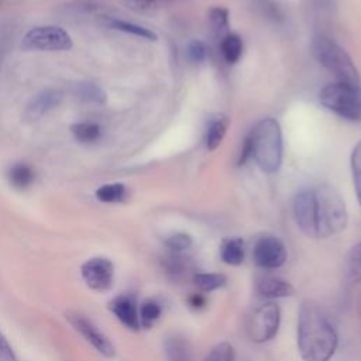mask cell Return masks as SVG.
I'll return each mask as SVG.
<instances>
[{
	"label": "cell",
	"mask_w": 361,
	"mask_h": 361,
	"mask_svg": "<svg viewBox=\"0 0 361 361\" xmlns=\"http://www.w3.org/2000/svg\"><path fill=\"white\" fill-rule=\"evenodd\" d=\"M71 92L73 96H76L85 102L97 103V104H103L107 99L106 92L99 85H96L93 82H86V80L72 83Z\"/></svg>",
	"instance_id": "cell-18"
},
{
	"label": "cell",
	"mask_w": 361,
	"mask_h": 361,
	"mask_svg": "<svg viewBox=\"0 0 361 361\" xmlns=\"http://www.w3.org/2000/svg\"><path fill=\"white\" fill-rule=\"evenodd\" d=\"M103 24L107 25L109 28H114L117 31H123L144 39H149V41H155L157 39V34L142 25H138L135 23H130V21H124L120 18H114V17H104L103 18Z\"/></svg>",
	"instance_id": "cell-20"
},
{
	"label": "cell",
	"mask_w": 361,
	"mask_h": 361,
	"mask_svg": "<svg viewBox=\"0 0 361 361\" xmlns=\"http://www.w3.org/2000/svg\"><path fill=\"white\" fill-rule=\"evenodd\" d=\"M251 157L265 173H275L282 164V133L279 123L267 117L252 128L247 137Z\"/></svg>",
	"instance_id": "cell-2"
},
{
	"label": "cell",
	"mask_w": 361,
	"mask_h": 361,
	"mask_svg": "<svg viewBox=\"0 0 361 361\" xmlns=\"http://www.w3.org/2000/svg\"><path fill=\"white\" fill-rule=\"evenodd\" d=\"M68 322L72 324V327L87 341L90 343L100 354L104 357H113L114 355V345L111 341L83 314L78 312H69L66 314Z\"/></svg>",
	"instance_id": "cell-10"
},
{
	"label": "cell",
	"mask_w": 361,
	"mask_h": 361,
	"mask_svg": "<svg viewBox=\"0 0 361 361\" xmlns=\"http://www.w3.org/2000/svg\"><path fill=\"white\" fill-rule=\"evenodd\" d=\"M228 126H230V118L224 114H217L210 120L207 133H206V147L209 151H213L220 145V142L223 141L227 133Z\"/></svg>",
	"instance_id": "cell-19"
},
{
	"label": "cell",
	"mask_w": 361,
	"mask_h": 361,
	"mask_svg": "<svg viewBox=\"0 0 361 361\" xmlns=\"http://www.w3.org/2000/svg\"><path fill=\"white\" fill-rule=\"evenodd\" d=\"M161 313H162V306L158 300H155V299L144 300L138 309L140 326L149 329L159 319Z\"/></svg>",
	"instance_id": "cell-25"
},
{
	"label": "cell",
	"mask_w": 361,
	"mask_h": 361,
	"mask_svg": "<svg viewBox=\"0 0 361 361\" xmlns=\"http://www.w3.org/2000/svg\"><path fill=\"white\" fill-rule=\"evenodd\" d=\"M164 351L168 361H193V351L190 341L179 334L165 338Z\"/></svg>",
	"instance_id": "cell-16"
},
{
	"label": "cell",
	"mask_w": 361,
	"mask_h": 361,
	"mask_svg": "<svg viewBox=\"0 0 361 361\" xmlns=\"http://www.w3.org/2000/svg\"><path fill=\"white\" fill-rule=\"evenodd\" d=\"M319 100L326 109L331 110L340 117L351 121H361L360 86L343 82L330 83L320 90Z\"/></svg>",
	"instance_id": "cell-5"
},
{
	"label": "cell",
	"mask_w": 361,
	"mask_h": 361,
	"mask_svg": "<svg viewBox=\"0 0 361 361\" xmlns=\"http://www.w3.org/2000/svg\"><path fill=\"white\" fill-rule=\"evenodd\" d=\"M279 323V306L271 300L264 302L250 313L247 320V334L254 343H267L276 336Z\"/></svg>",
	"instance_id": "cell-6"
},
{
	"label": "cell",
	"mask_w": 361,
	"mask_h": 361,
	"mask_svg": "<svg viewBox=\"0 0 361 361\" xmlns=\"http://www.w3.org/2000/svg\"><path fill=\"white\" fill-rule=\"evenodd\" d=\"M161 268L166 278L173 282H182L188 278H192L196 272L190 257H188L185 252L173 251H166L161 257Z\"/></svg>",
	"instance_id": "cell-12"
},
{
	"label": "cell",
	"mask_w": 361,
	"mask_h": 361,
	"mask_svg": "<svg viewBox=\"0 0 361 361\" xmlns=\"http://www.w3.org/2000/svg\"><path fill=\"white\" fill-rule=\"evenodd\" d=\"M71 131L80 142H93L102 135V128L94 123H76L71 127Z\"/></svg>",
	"instance_id": "cell-29"
},
{
	"label": "cell",
	"mask_w": 361,
	"mask_h": 361,
	"mask_svg": "<svg viewBox=\"0 0 361 361\" xmlns=\"http://www.w3.org/2000/svg\"><path fill=\"white\" fill-rule=\"evenodd\" d=\"M244 241L240 237H227L220 244V258L227 265H240L244 261Z\"/></svg>",
	"instance_id": "cell-17"
},
{
	"label": "cell",
	"mask_w": 361,
	"mask_h": 361,
	"mask_svg": "<svg viewBox=\"0 0 361 361\" xmlns=\"http://www.w3.org/2000/svg\"><path fill=\"white\" fill-rule=\"evenodd\" d=\"M7 37L4 34H0V65L4 58V54L7 52Z\"/></svg>",
	"instance_id": "cell-38"
},
{
	"label": "cell",
	"mask_w": 361,
	"mask_h": 361,
	"mask_svg": "<svg viewBox=\"0 0 361 361\" xmlns=\"http://www.w3.org/2000/svg\"><path fill=\"white\" fill-rule=\"evenodd\" d=\"M312 56L331 72L338 82L360 86V75L348 54L324 34H317L310 42Z\"/></svg>",
	"instance_id": "cell-4"
},
{
	"label": "cell",
	"mask_w": 361,
	"mask_h": 361,
	"mask_svg": "<svg viewBox=\"0 0 361 361\" xmlns=\"http://www.w3.org/2000/svg\"><path fill=\"white\" fill-rule=\"evenodd\" d=\"M307 14L314 24H324L333 16L334 0H307Z\"/></svg>",
	"instance_id": "cell-24"
},
{
	"label": "cell",
	"mask_w": 361,
	"mask_h": 361,
	"mask_svg": "<svg viewBox=\"0 0 361 361\" xmlns=\"http://www.w3.org/2000/svg\"><path fill=\"white\" fill-rule=\"evenodd\" d=\"M192 281L202 292H212L219 288H223L227 283V276L219 272H200L196 271L192 276Z\"/></svg>",
	"instance_id": "cell-21"
},
{
	"label": "cell",
	"mask_w": 361,
	"mask_h": 361,
	"mask_svg": "<svg viewBox=\"0 0 361 361\" xmlns=\"http://www.w3.org/2000/svg\"><path fill=\"white\" fill-rule=\"evenodd\" d=\"M188 58L190 62L193 63H200L203 62L206 58H207V54H209V48L207 45L203 42V41H199V39H195L192 41L189 45H188Z\"/></svg>",
	"instance_id": "cell-34"
},
{
	"label": "cell",
	"mask_w": 361,
	"mask_h": 361,
	"mask_svg": "<svg viewBox=\"0 0 361 361\" xmlns=\"http://www.w3.org/2000/svg\"><path fill=\"white\" fill-rule=\"evenodd\" d=\"M313 190L316 238H327L341 233L347 226V209L340 193L323 185Z\"/></svg>",
	"instance_id": "cell-3"
},
{
	"label": "cell",
	"mask_w": 361,
	"mask_h": 361,
	"mask_svg": "<svg viewBox=\"0 0 361 361\" xmlns=\"http://www.w3.org/2000/svg\"><path fill=\"white\" fill-rule=\"evenodd\" d=\"M82 278L90 289L106 290L113 285L114 265L104 257H94L87 259L82 268Z\"/></svg>",
	"instance_id": "cell-9"
},
{
	"label": "cell",
	"mask_w": 361,
	"mask_h": 361,
	"mask_svg": "<svg viewBox=\"0 0 361 361\" xmlns=\"http://www.w3.org/2000/svg\"><path fill=\"white\" fill-rule=\"evenodd\" d=\"M351 171H353V180L358 202L361 204V141L354 147L351 154Z\"/></svg>",
	"instance_id": "cell-32"
},
{
	"label": "cell",
	"mask_w": 361,
	"mask_h": 361,
	"mask_svg": "<svg viewBox=\"0 0 361 361\" xmlns=\"http://www.w3.org/2000/svg\"><path fill=\"white\" fill-rule=\"evenodd\" d=\"M209 21L213 34L217 38H224L228 34V11L223 7H213L209 13Z\"/></svg>",
	"instance_id": "cell-27"
},
{
	"label": "cell",
	"mask_w": 361,
	"mask_h": 361,
	"mask_svg": "<svg viewBox=\"0 0 361 361\" xmlns=\"http://www.w3.org/2000/svg\"><path fill=\"white\" fill-rule=\"evenodd\" d=\"M345 272L351 283L361 282V241L350 250L345 261Z\"/></svg>",
	"instance_id": "cell-26"
},
{
	"label": "cell",
	"mask_w": 361,
	"mask_h": 361,
	"mask_svg": "<svg viewBox=\"0 0 361 361\" xmlns=\"http://www.w3.org/2000/svg\"><path fill=\"white\" fill-rule=\"evenodd\" d=\"M188 303L192 309L199 310V309H203L206 306V298L202 293H193V295L189 296Z\"/></svg>",
	"instance_id": "cell-37"
},
{
	"label": "cell",
	"mask_w": 361,
	"mask_h": 361,
	"mask_svg": "<svg viewBox=\"0 0 361 361\" xmlns=\"http://www.w3.org/2000/svg\"><path fill=\"white\" fill-rule=\"evenodd\" d=\"M255 290L259 296L265 299H278V298H286L295 293L293 286L278 276L272 275H261L255 281Z\"/></svg>",
	"instance_id": "cell-15"
},
{
	"label": "cell",
	"mask_w": 361,
	"mask_h": 361,
	"mask_svg": "<svg viewBox=\"0 0 361 361\" xmlns=\"http://www.w3.org/2000/svg\"><path fill=\"white\" fill-rule=\"evenodd\" d=\"M220 51L227 63H235L243 54V39L237 34H227L220 39Z\"/></svg>",
	"instance_id": "cell-22"
},
{
	"label": "cell",
	"mask_w": 361,
	"mask_h": 361,
	"mask_svg": "<svg viewBox=\"0 0 361 361\" xmlns=\"http://www.w3.org/2000/svg\"><path fill=\"white\" fill-rule=\"evenodd\" d=\"M127 196V189L123 183H107L96 190V197L104 203H118Z\"/></svg>",
	"instance_id": "cell-28"
},
{
	"label": "cell",
	"mask_w": 361,
	"mask_h": 361,
	"mask_svg": "<svg viewBox=\"0 0 361 361\" xmlns=\"http://www.w3.org/2000/svg\"><path fill=\"white\" fill-rule=\"evenodd\" d=\"M166 0H123L124 6L135 13L149 14L157 11Z\"/></svg>",
	"instance_id": "cell-33"
},
{
	"label": "cell",
	"mask_w": 361,
	"mask_h": 361,
	"mask_svg": "<svg viewBox=\"0 0 361 361\" xmlns=\"http://www.w3.org/2000/svg\"><path fill=\"white\" fill-rule=\"evenodd\" d=\"M252 258L259 268L278 269L285 264L288 252L281 238L272 234H265L258 237L254 243Z\"/></svg>",
	"instance_id": "cell-8"
},
{
	"label": "cell",
	"mask_w": 361,
	"mask_h": 361,
	"mask_svg": "<svg viewBox=\"0 0 361 361\" xmlns=\"http://www.w3.org/2000/svg\"><path fill=\"white\" fill-rule=\"evenodd\" d=\"M202 361H235L234 347L227 341H221L212 347Z\"/></svg>",
	"instance_id": "cell-30"
},
{
	"label": "cell",
	"mask_w": 361,
	"mask_h": 361,
	"mask_svg": "<svg viewBox=\"0 0 361 361\" xmlns=\"http://www.w3.org/2000/svg\"><path fill=\"white\" fill-rule=\"evenodd\" d=\"M293 213L302 233L310 238H316L314 200L312 189H305L298 193L293 203Z\"/></svg>",
	"instance_id": "cell-11"
},
{
	"label": "cell",
	"mask_w": 361,
	"mask_h": 361,
	"mask_svg": "<svg viewBox=\"0 0 361 361\" xmlns=\"http://www.w3.org/2000/svg\"><path fill=\"white\" fill-rule=\"evenodd\" d=\"M192 244H193V240L186 233H176L169 235L165 240L166 251H173V252H186L192 247Z\"/></svg>",
	"instance_id": "cell-31"
},
{
	"label": "cell",
	"mask_w": 361,
	"mask_h": 361,
	"mask_svg": "<svg viewBox=\"0 0 361 361\" xmlns=\"http://www.w3.org/2000/svg\"><path fill=\"white\" fill-rule=\"evenodd\" d=\"M110 309L114 316L130 330H138L140 326V316L138 307L135 303L134 296L131 295H118L110 302Z\"/></svg>",
	"instance_id": "cell-14"
},
{
	"label": "cell",
	"mask_w": 361,
	"mask_h": 361,
	"mask_svg": "<svg viewBox=\"0 0 361 361\" xmlns=\"http://www.w3.org/2000/svg\"><path fill=\"white\" fill-rule=\"evenodd\" d=\"M24 49L63 51L72 48L71 35L61 27L42 25L30 30L23 38Z\"/></svg>",
	"instance_id": "cell-7"
},
{
	"label": "cell",
	"mask_w": 361,
	"mask_h": 361,
	"mask_svg": "<svg viewBox=\"0 0 361 361\" xmlns=\"http://www.w3.org/2000/svg\"><path fill=\"white\" fill-rule=\"evenodd\" d=\"M255 6L259 8V11L267 17L274 21H281L283 18L282 10L279 8L278 4H275L272 0H255Z\"/></svg>",
	"instance_id": "cell-35"
},
{
	"label": "cell",
	"mask_w": 361,
	"mask_h": 361,
	"mask_svg": "<svg viewBox=\"0 0 361 361\" xmlns=\"http://www.w3.org/2000/svg\"><path fill=\"white\" fill-rule=\"evenodd\" d=\"M8 182L16 188V189H25L34 182V171L30 165L27 164H14L8 169Z\"/></svg>",
	"instance_id": "cell-23"
},
{
	"label": "cell",
	"mask_w": 361,
	"mask_h": 361,
	"mask_svg": "<svg viewBox=\"0 0 361 361\" xmlns=\"http://www.w3.org/2000/svg\"><path fill=\"white\" fill-rule=\"evenodd\" d=\"M298 350L303 361H329L337 348V333L323 309L310 299L298 313Z\"/></svg>",
	"instance_id": "cell-1"
},
{
	"label": "cell",
	"mask_w": 361,
	"mask_h": 361,
	"mask_svg": "<svg viewBox=\"0 0 361 361\" xmlns=\"http://www.w3.org/2000/svg\"><path fill=\"white\" fill-rule=\"evenodd\" d=\"M62 92L58 89H45L41 93H38L25 107L24 117L28 121L38 120L44 114H47L49 110L55 109L61 100H62Z\"/></svg>",
	"instance_id": "cell-13"
},
{
	"label": "cell",
	"mask_w": 361,
	"mask_h": 361,
	"mask_svg": "<svg viewBox=\"0 0 361 361\" xmlns=\"http://www.w3.org/2000/svg\"><path fill=\"white\" fill-rule=\"evenodd\" d=\"M0 361H17L11 345L8 344L7 338L3 336L1 331H0Z\"/></svg>",
	"instance_id": "cell-36"
}]
</instances>
